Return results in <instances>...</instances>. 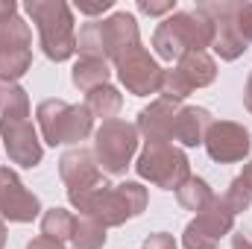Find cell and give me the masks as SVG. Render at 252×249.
<instances>
[{"label":"cell","mask_w":252,"mask_h":249,"mask_svg":"<svg viewBox=\"0 0 252 249\" xmlns=\"http://www.w3.org/2000/svg\"><path fill=\"white\" fill-rule=\"evenodd\" d=\"M196 9L214 24V41H211V50L223 59V62H235L247 53V41L238 35L235 24H232V9H235V0H202L196 3Z\"/></svg>","instance_id":"obj_9"},{"label":"cell","mask_w":252,"mask_h":249,"mask_svg":"<svg viewBox=\"0 0 252 249\" xmlns=\"http://www.w3.org/2000/svg\"><path fill=\"white\" fill-rule=\"evenodd\" d=\"M214 124L211 112L202 106H182L173 124V141H179L182 147H199L205 144V135Z\"/></svg>","instance_id":"obj_16"},{"label":"cell","mask_w":252,"mask_h":249,"mask_svg":"<svg viewBox=\"0 0 252 249\" xmlns=\"http://www.w3.org/2000/svg\"><path fill=\"white\" fill-rule=\"evenodd\" d=\"M76 53L79 59H106L103 53V32H100V21L82 24L79 35H76ZM109 62V59H106Z\"/></svg>","instance_id":"obj_27"},{"label":"cell","mask_w":252,"mask_h":249,"mask_svg":"<svg viewBox=\"0 0 252 249\" xmlns=\"http://www.w3.org/2000/svg\"><path fill=\"white\" fill-rule=\"evenodd\" d=\"M100 32H103V53L109 62H118L124 53L141 44L138 21L129 12H115L106 21H100Z\"/></svg>","instance_id":"obj_15"},{"label":"cell","mask_w":252,"mask_h":249,"mask_svg":"<svg viewBox=\"0 0 252 249\" xmlns=\"http://www.w3.org/2000/svg\"><path fill=\"white\" fill-rule=\"evenodd\" d=\"M6 247V223L0 220V249Z\"/></svg>","instance_id":"obj_36"},{"label":"cell","mask_w":252,"mask_h":249,"mask_svg":"<svg viewBox=\"0 0 252 249\" xmlns=\"http://www.w3.org/2000/svg\"><path fill=\"white\" fill-rule=\"evenodd\" d=\"M232 24H235L238 35H241L247 44H252V3H247V0H235Z\"/></svg>","instance_id":"obj_28"},{"label":"cell","mask_w":252,"mask_h":249,"mask_svg":"<svg viewBox=\"0 0 252 249\" xmlns=\"http://www.w3.org/2000/svg\"><path fill=\"white\" fill-rule=\"evenodd\" d=\"M223 199H226V205H229L235 214L250 211V205H252V161L244 167V173H238V176L232 179V185L223 193Z\"/></svg>","instance_id":"obj_25"},{"label":"cell","mask_w":252,"mask_h":249,"mask_svg":"<svg viewBox=\"0 0 252 249\" xmlns=\"http://www.w3.org/2000/svg\"><path fill=\"white\" fill-rule=\"evenodd\" d=\"M214 41V24L199 12H173L153 32V50L164 62H179L185 53H205Z\"/></svg>","instance_id":"obj_2"},{"label":"cell","mask_w":252,"mask_h":249,"mask_svg":"<svg viewBox=\"0 0 252 249\" xmlns=\"http://www.w3.org/2000/svg\"><path fill=\"white\" fill-rule=\"evenodd\" d=\"M121 106H124V97H121V91L115 85H100V88H94V91L85 94V109L94 118H103V124L115 121L118 112H121Z\"/></svg>","instance_id":"obj_19"},{"label":"cell","mask_w":252,"mask_h":249,"mask_svg":"<svg viewBox=\"0 0 252 249\" xmlns=\"http://www.w3.org/2000/svg\"><path fill=\"white\" fill-rule=\"evenodd\" d=\"M138 150V129L126 121H106L94 132V158L103 173L124 176L132 164V156Z\"/></svg>","instance_id":"obj_6"},{"label":"cell","mask_w":252,"mask_h":249,"mask_svg":"<svg viewBox=\"0 0 252 249\" xmlns=\"http://www.w3.org/2000/svg\"><path fill=\"white\" fill-rule=\"evenodd\" d=\"M138 9H141L144 15H167V12H173V9H176V3H173V0H164V3H153V0H138Z\"/></svg>","instance_id":"obj_30"},{"label":"cell","mask_w":252,"mask_h":249,"mask_svg":"<svg viewBox=\"0 0 252 249\" xmlns=\"http://www.w3.org/2000/svg\"><path fill=\"white\" fill-rule=\"evenodd\" d=\"M41 141L50 147L79 144L94 132V115L85 106H70L64 100H41L35 109Z\"/></svg>","instance_id":"obj_4"},{"label":"cell","mask_w":252,"mask_h":249,"mask_svg":"<svg viewBox=\"0 0 252 249\" xmlns=\"http://www.w3.org/2000/svg\"><path fill=\"white\" fill-rule=\"evenodd\" d=\"M15 12H18V3L15 0H0V21L9 18V15H15Z\"/></svg>","instance_id":"obj_34"},{"label":"cell","mask_w":252,"mask_h":249,"mask_svg":"<svg viewBox=\"0 0 252 249\" xmlns=\"http://www.w3.org/2000/svg\"><path fill=\"white\" fill-rule=\"evenodd\" d=\"M214 196V190L208 187L205 179H199V176H188L182 185L176 187V199H179V205L182 208H188V211H202L205 205H208V199Z\"/></svg>","instance_id":"obj_24"},{"label":"cell","mask_w":252,"mask_h":249,"mask_svg":"<svg viewBox=\"0 0 252 249\" xmlns=\"http://www.w3.org/2000/svg\"><path fill=\"white\" fill-rule=\"evenodd\" d=\"M32 64V50H0V82H18Z\"/></svg>","instance_id":"obj_26"},{"label":"cell","mask_w":252,"mask_h":249,"mask_svg":"<svg viewBox=\"0 0 252 249\" xmlns=\"http://www.w3.org/2000/svg\"><path fill=\"white\" fill-rule=\"evenodd\" d=\"M118 79L129 94L135 97H150V94H158L161 91V79H164V67L150 56V50L144 44L132 47L129 53H124L118 62Z\"/></svg>","instance_id":"obj_8"},{"label":"cell","mask_w":252,"mask_h":249,"mask_svg":"<svg viewBox=\"0 0 252 249\" xmlns=\"http://www.w3.org/2000/svg\"><path fill=\"white\" fill-rule=\"evenodd\" d=\"M235 229V211L226 205L223 196H211L208 205L202 211H196V217L185 226L182 235V247L185 249H217L226 235H232Z\"/></svg>","instance_id":"obj_7"},{"label":"cell","mask_w":252,"mask_h":249,"mask_svg":"<svg viewBox=\"0 0 252 249\" xmlns=\"http://www.w3.org/2000/svg\"><path fill=\"white\" fill-rule=\"evenodd\" d=\"M179 76L188 82V88H205L217 79V62L208 56V53H185L179 62H176Z\"/></svg>","instance_id":"obj_17"},{"label":"cell","mask_w":252,"mask_h":249,"mask_svg":"<svg viewBox=\"0 0 252 249\" xmlns=\"http://www.w3.org/2000/svg\"><path fill=\"white\" fill-rule=\"evenodd\" d=\"M0 138H3V147H6V156L12 164H18V167H38L41 164L44 147H41V138H38L32 121L0 118Z\"/></svg>","instance_id":"obj_11"},{"label":"cell","mask_w":252,"mask_h":249,"mask_svg":"<svg viewBox=\"0 0 252 249\" xmlns=\"http://www.w3.org/2000/svg\"><path fill=\"white\" fill-rule=\"evenodd\" d=\"M232 249H252V235L235 232V235H232Z\"/></svg>","instance_id":"obj_33"},{"label":"cell","mask_w":252,"mask_h":249,"mask_svg":"<svg viewBox=\"0 0 252 249\" xmlns=\"http://www.w3.org/2000/svg\"><path fill=\"white\" fill-rule=\"evenodd\" d=\"M73 223H76V217L67 208H47L41 214V235L44 238H53L59 244H70Z\"/></svg>","instance_id":"obj_23"},{"label":"cell","mask_w":252,"mask_h":249,"mask_svg":"<svg viewBox=\"0 0 252 249\" xmlns=\"http://www.w3.org/2000/svg\"><path fill=\"white\" fill-rule=\"evenodd\" d=\"M67 199L82 217H91V220H97L109 229V226H124L126 220L144 214L147 187L141 182H121V185L106 182V185L91 187V190L67 196Z\"/></svg>","instance_id":"obj_1"},{"label":"cell","mask_w":252,"mask_h":249,"mask_svg":"<svg viewBox=\"0 0 252 249\" xmlns=\"http://www.w3.org/2000/svg\"><path fill=\"white\" fill-rule=\"evenodd\" d=\"M59 176L67 185V196H76V193H85L91 187L106 185V176L94 158V150H85V147H70L67 153H62Z\"/></svg>","instance_id":"obj_13"},{"label":"cell","mask_w":252,"mask_h":249,"mask_svg":"<svg viewBox=\"0 0 252 249\" xmlns=\"http://www.w3.org/2000/svg\"><path fill=\"white\" fill-rule=\"evenodd\" d=\"M27 15L38 27L41 50L50 62H67L76 53L73 12L64 0H27Z\"/></svg>","instance_id":"obj_3"},{"label":"cell","mask_w":252,"mask_h":249,"mask_svg":"<svg viewBox=\"0 0 252 249\" xmlns=\"http://www.w3.org/2000/svg\"><path fill=\"white\" fill-rule=\"evenodd\" d=\"M76 9L82 12V15H103L106 9H112V0H100V3H76Z\"/></svg>","instance_id":"obj_31"},{"label":"cell","mask_w":252,"mask_h":249,"mask_svg":"<svg viewBox=\"0 0 252 249\" xmlns=\"http://www.w3.org/2000/svg\"><path fill=\"white\" fill-rule=\"evenodd\" d=\"M0 118L30 121V97L18 82H0Z\"/></svg>","instance_id":"obj_21"},{"label":"cell","mask_w":252,"mask_h":249,"mask_svg":"<svg viewBox=\"0 0 252 249\" xmlns=\"http://www.w3.org/2000/svg\"><path fill=\"white\" fill-rule=\"evenodd\" d=\"M109 76H112V67L106 59H79L73 64V73H70L73 85L85 94L100 88V85H109Z\"/></svg>","instance_id":"obj_18"},{"label":"cell","mask_w":252,"mask_h":249,"mask_svg":"<svg viewBox=\"0 0 252 249\" xmlns=\"http://www.w3.org/2000/svg\"><path fill=\"white\" fill-rule=\"evenodd\" d=\"M41 214V199L27 190L15 170L0 167V220L9 223H32Z\"/></svg>","instance_id":"obj_12"},{"label":"cell","mask_w":252,"mask_h":249,"mask_svg":"<svg viewBox=\"0 0 252 249\" xmlns=\"http://www.w3.org/2000/svg\"><path fill=\"white\" fill-rule=\"evenodd\" d=\"M106 241H109V235H106L103 223H97L91 217H82V214L76 217L73 235H70V247L73 249H103Z\"/></svg>","instance_id":"obj_22"},{"label":"cell","mask_w":252,"mask_h":249,"mask_svg":"<svg viewBox=\"0 0 252 249\" xmlns=\"http://www.w3.org/2000/svg\"><path fill=\"white\" fill-rule=\"evenodd\" d=\"M135 173L156 187L164 190H176L185 179L190 176V161L185 150L173 147V144H144L138 161H135Z\"/></svg>","instance_id":"obj_5"},{"label":"cell","mask_w":252,"mask_h":249,"mask_svg":"<svg viewBox=\"0 0 252 249\" xmlns=\"http://www.w3.org/2000/svg\"><path fill=\"white\" fill-rule=\"evenodd\" d=\"M141 249H179V247H176L173 235H167V232H156V235H150V238L144 241V247Z\"/></svg>","instance_id":"obj_29"},{"label":"cell","mask_w":252,"mask_h":249,"mask_svg":"<svg viewBox=\"0 0 252 249\" xmlns=\"http://www.w3.org/2000/svg\"><path fill=\"white\" fill-rule=\"evenodd\" d=\"M32 47V32L30 24L15 12L0 21V50H30Z\"/></svg>","instance_id":"obj_20"},{"label":"cell","mask_w":252,"mask_h":249,"mask_svg":"<svg viewBox=\"0 0 252 249\" xmlns=\"http://www.w3.org/2000/svg\"><path fill=\"white\" fill-rule=\"evenodd\" d=\"M179 103L176 100H153L150 106H144L138 112V135H144L147 144H170L173 141V124H176V115H179Z\"/></svg>","instance_id":"obj_14"},{"label":"cell","mask_w":252,"mask_h":249,"mask_svg":"<svg viewBox=\"0 0 252 249\" xmlns=\"http://www.w3.org/2000/svg\"><path fill=\"white\" fill-rule=\"evenodd\" d=\"M205 150L211 161L217 164H235L244 161L252 150V135L244 124L235 121H214L205 135Z\"/></svg>","instance_id":"obj_10"},{"label":"cell","mask_w":252,"mask_h":249,"mask_svg":"<svg viewBox=\"0 0 252 249\" xmlns=\"http://www.w3.org/2000/svg\"><path fill=\"white\" fill-rule=\"evenodd\" d=\"M27 249H64V244L53 241V238H44V235H38V238H32V241L27 244Z\"/></svg>","instance_id":"obj_32"},{"label":"cell","mask_w":252,"mask_h":249,"mask_svg":"<svg viewBox=\"0 0 252 249\" xmlns=\"http://www.w3.org/2000/svg\"><path fill=\"white\" fill-rule=\"evenodd\" d=\"M244 106H247V112L252 115V73L247 76V88H244Z\"/></svg>","instance_id":"obj_35"}]
</instances>
